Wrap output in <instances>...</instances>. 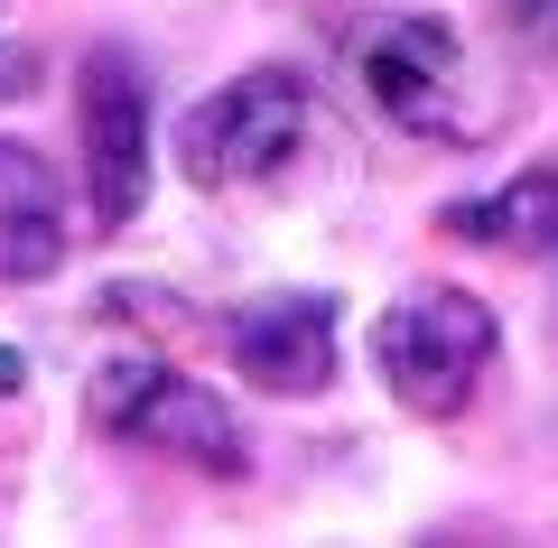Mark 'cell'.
Masks as SVG:
<instances>
[{"label":"cell","instance_id":"3","mask_svg":"<svg viewBox=\"0 0 558 548\" xmlns=\"http://www.w3.org/2000/svg\"><path fill=\"white\" fill-rule=\"evenodd\" d=\"M354 75H363V94H373V112L400 121V131H418V139H484L494 131V102H465L475 75H465L457 28L428 20V10L381 20L373 38L354 47Z\"/></svg>","mask_w":558,"mask_h":548},{"label":"cell","instance_id":"8","mask_svg":"<svg viewBox=\"0 0 558 548\" xmlns=\"http://www.w3.org/2000/svg\"><path fill=\"white\" fill-rule=\"evenodd\" d=\"M438 223H447V233L494 242V252H558V168L512 176V186L484 196V205H447Z\"/></svg>","mask_w":558,"mask_h":548},{"label":"cell","instance_id":"6","mask_svg":"<svg viewBox=\"0 0 558 548\" xmlns=\"http://www.w3.org/2000/svg\"><path fill=\"white\" fill-rule=\"evenodd\" d=\"M65 260V196L57 168L20 139H0V289H38Z\"/></svg>","mask_w":558,"mask_h":548},{"label":"cell","instance_id":"10","mask_svg":"<svg viewBox=\"0 0 558 548\" xmlns=\"http://www.w3.org/2000/svg\"><path fill=\"white\" fill-rule=\"evenodd\" d=\"M102 307L131 316V326H178L186 297H178V289H131V279H121V289H102Z\"/></svg>","mask_w":558,"mask_h":548},{"label":"cell","instance_id":"7","mask_svg":"<svg viewBox=\"0 0 558 548\" xmlns=\"http://www.w3.org/2000/svg\"><path fill=\"white\" fill-rule=\"evenodd\" d=\"M121 437L168 447V455H186V465H205V474H242V428H233V410H223L205 381H178L168 363L140 381V400H131V418H121Z\"/></svg>","mask_w":558,"mask_h":548},{"label":"cell","instance_id":"1","mask_svg":"<svg viewBox=\"0 0 558 548\" xmlns=\"http://www.w3.org/2000/svg\"><path fill=\"white\" fill-rule=\"evenodd\" d=\"M494 344H502L494 307H484L475 289H438V279L410 289V297H391L381 326H373L381 381H391V400L418 410V418H457L465 400H475V381L494 373Z\"/></svg>","mask_w":558,"mask_h":548},{"label":"cell","instance_id":"5","mask_svg":"<svg viewBox=\"0 0 558 548\" xmlns=\"http://www.w3.org/2000/svg\"><path fill=\"white\" fill-rule=\"evenodd\" d=\"M336 297H260L223 326V353L252 391H279V400H307L336 381Z\"/></svg>","mask_w":558,"mask_h":548},{"label":"cell","instance_id":"2","mask_svg":"<svg viewBox=\"0 0 558 548\" xmlns=\"http://www.w3.org/2000/svg\"><path fill=\"white\" fill-rule=\"evenodd\" d=\"M317 131V102L289 65H252V75L215 84L196 112H178V168L196 186H233V176H279Z\"/></svg>","mask_w":558,"mask_h":548},{"label":"cell","instance_id":"11","mask_svg":"<svg viewBox=\"0 0 558 548\" xmlns=\"http://www.w3.org/2000/svg\"><path fill=\"white\" fill-rule=\"evenodd\" d=\"M38 84V47H0V102H20Z\"/></svg>","mask_w":558,"mask_h":548},{"label":"cell","instance_id":"4","mask_svg":"<svg viewBox=\"0 0 558 548\" xmlns=\"http://www.w3.org/2000/svg\"><path fill=\"white\" fill-rule=\"evenodd\" d=\"M75 121H84V205H94L102 233H121L149 205V168H159V149H149V84H140V65L121 47L84 57Z\"/></svg>","mask_w":558,"mask_h":548},{"label":"cell","instance_id":"9","mask_svg":"<svg viewBox=\"0 0 558 548\" xmlns=\"http://www.w3.org/2000/svg\"><path fill=\"white\" fill-rule=\"evenodd\" d=\"M502 38H512L521 57L558 65V0H502Z\"/></svg>","mask_w":558,"mask_h":548},{"label":"cell","instance_id":"12","mask_svg":"<svg viewBox=\"0 0 558 548\" xmlns=\"http://www.w3.org/2000/svg\"><path fill=\"white\" fill-rule=\"evenodd\" d=\"M20 381H28V363H20L10 344H0V391H20Z\"/></svg>","mask_w":558,"mask_h":548}]
</instances>
